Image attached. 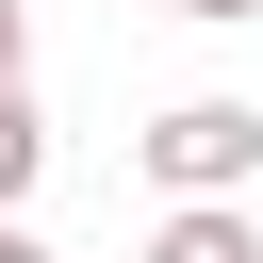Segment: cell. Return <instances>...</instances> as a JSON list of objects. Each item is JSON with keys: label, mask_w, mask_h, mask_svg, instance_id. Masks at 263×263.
<instances>
[{"label": "cell", "mask_w": 263, "mask_h": 263, "mask_svg": "<svg viewBox=\"0 0 263 263\" xmlns=\"http://www.w3.org/2000/svg\"><path fill=\"white\" fill-rule=\"evenodd\" d=\"M0 99H33V0H0Z\"/></svg>", "instance_id": "4"}, {"label": "cell", "mask_w": 263, "mask_h": 263, "mask_svg": "<svg viewBox=\"0 0 263 263\" xmlns=\"http://www.w3.org/2000/svg\"><path fill=\"white\" fill-rule=\"evenodd\" d=\"M164 16H214V33H230V16H263V0H164Z\"/></svg>", "instance_id": "6"}, {"label": "cell", "mask_w": 263, "mask_h": 263, "mask_svg": "<svg viewBox=\"0 0 263 263\" xmlns=\"http://www.w3.org/2000/svg\"><path fill=\"white\" fill-rule=\"evenodd\" d=\"M132 164L164 181V214H181V197H247V181H263V99H164V115L132 132Z\"/></svg>", "instance_id": "1"}, {"label": "cell", "mask_w": 263, "mask_h": 263, "mask_svg": "<svg viewBox=\"0 0 263 263\" xmlns=\"http://www.w3.org/2000/svg\"><path fill=\"white\" fill-rule=\"evenodd\" d=\"M0 263H49V247H33V214H0Z\"/></svg>", "instance_id": "5"}, {"label": "cell", "mask_w": 263, "mask_h": 263, "mask_svg": "<svg viewBox=\"0 0 263 263\" xmlns=\"http://www.w3.org/2000/svg\"><path fill=\"white\" fill-rule=\"evenodd\" d=\"M33 181H49V115H33V99H0V214H16Z\"/></svg>", "instance_id": "3"}, {"label": "cell", "mask_w": 263, "mask_h": 263, "mask_svg": "<svg viewBox=\"0 0 263 263\" xmlns=\"http://www.w3.org/2000/svg\"><path fill=\"white\" fill-rule=\"evenodd\" d=\"M132 263H263V230H247V197H181Z\"/></svg>", "instance_id": "2"}]
</instances>
